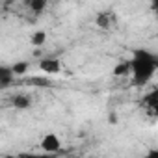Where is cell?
Segmentation results:
<instances>
[{"label":"cell","instance_id":"obj_15","mask_svg":"<svg viewBox=\"0 0 158 158\" xmlns=\"http://www.w3.org/2000/svg\"><path fill=\"white\" fill-rule=\"evenodd\" d=\"M0 132H2V128H0Z\"/></svg>","mask_w":158,"mask_h":158},{"label":"cell","instance_id":"obj_10","mask_svg":"<svg viewBox=\"0 0 158 158\" xmlns=\"http://www.w3.org/2000/svg\"><path fill=\"white\" fill-rule=\"evenodd\" d=\"M97 24H99L101 28H108V24H110V15H108V13H101V15L97 17Z\"/></svg>","mask_w":158,"mask_h":158},{"label":"cell","instance_id":"obj_4","mask_svg":"<svg viewBox=\"0 0 158 158\" xmlns=\"http://www.w3.org/2000/svg\"><path fill=\"white\" fill-rule=\"evenodd\" d=\"M13 80H15V74H13L11 67L10 65H0V89L11 86Z\"/></svg>","mask_w":158,"mask_h":158},{"label":"cell","instance_id":"obj_8","mask_svg":"<svg viewBox=\"0 0 158 158\" xmlns=\"http://www.w3.org/2000/svg\"><path fill=\"white\" fill-rule=\"evenodd\" d=\"M28 8H30L34 13H41V11H45V8H47V0H30V2H28Z\"/></svg>","mask_w":158,"mask_h":158},{"label":"cell","instance_id":"obj_5","mask_svg":"<svg viewBox=\"0 0 158 158\" xmlns=\"http://www.w3.org/2000/svg\"><path fill=\"white\" fill-rule=\"evenodd\" d=\"M11 106L17 108V110H26V108L32 106V99L26 93H17V95L11 97Z\"/></svg>","mask_w":158,"mask_h":158},{"label":"cell","instance_id":"obj_1","mask_svg":"<svg viewBox=\"0 0 158 158\" xmlns=\"http://www.w3.org/2000/svg\"><path fill=\"white\" fill-rule=\"evenodd\" d=\"M128 67L132 74V82L143 88L152 80L158 71V56L147 48H136L128 60Z\"/></svg>","mask_w":158,"mask_h":158},{"label":"cell","instance_id":"obj_14","mask_svg":"<svg viewBox=\"0 0 158 158\" xmlns=\"http://www.w3.org/2000/svg\"><path fill=\"white\" fill-rule=\"evenodd\" d=\"M48 158H54V156H48Z\"/></svg>","mask_w":158,"mask_h":158},{"label":"cell","instance_id":"obj_6","mask_svg":"<svg viewBox=\"0 0 158 158\" xmlns=\"http://www.w3.org/2000/svg\"><path fill=\"white\" fill-rule=\"evenodd\" d=\"M10 67H11V71H13L15 76H23V74H26V73L30 71V63H28V61H15V63L10 65Z\"/></svg>","mask_w":158,"mask_h":158},{"label":"cell","instance_id":"obj_3","mask_svg":"<svg viewBox=\"0 0 158 158\" xmlns=\"http://www.w3.org/2000/svg\"><path fill=\"white\" fill-rule=\"evenodd\" d=\"M39 71H43L45 74H58L61 71V60L43 58V60H39Z\"/></svg>","mask_w":158,"mask_h":158},{"label":"cell","instance_id":"obj_12","mask_svg":"<svg viewBox=\"0 0 158 158\" xmlns=\"http://www.w3.org/2000/svg\"><path fill=\"white\" fill-rule=\"evenodd\" d=\"M143 158H158V149H149Z\"/></svg>","mask_w":158,"mask_h":158},{"label":"cell","instance_id":"obj_13","mask_svg":"<svg viewBox=\"0 0 158 158\" xmlns=\"http://www.w3.org/2000/svg\"><path fill=\"white\" fill-rule=\"evenodd\" d=\"M6 158H17V156H6Z\"/></svg>","mask_w":158,"mask_h":158},{"label":"cell","instance_id":"obj_11","mask_svg":"<svg viewBox=\"0 0 158 158\" xmlns=\"http://www.w3.org/2000/svg\"><path fill=\"white\" fill-rule=\"evenodd\" d=\"M48 156H52V154H39V152H21V154H17V158H48Z\"/></svg>","mask_w":158,"mask_h":158},{"label":"cell","instance_id":"obj_2","mask_svg":"<svg viewBox=\"0 0 158 158\" xmlns=\"http://www.w3.org/2000/svg\"><path fill=\"white\" fill-rule=\"evenodd\" d=\"M39 147H41L43 154H56V152L61 151V139H60L58 134H54V132H47V134L41 138Z\"/></svg>","mask_w":158,"mask_h":158},{"label":"cell","instance_id":"obj_7","mask_svg":"<svg viewBox=\"0 0 158 158\" xmlns=\"http://www.w3.org/2000/svg\"><path fill=\"white\" fill-rule=\"evenodd\" d=\"M45 41H47V32L45 30H35L30 37V43L34 47H41V45H45Z\"/></svg>","mask_w":158,"mask_h":158},{"label":"cell","instance_id":"obj_9","mask_svg":"<svg viewBox=\"0 0 158 158\" xmlns=\"http://www.w3.org/2000/svg\"><path fill=\"white\" fill-rule=\"evenodd\" d=\"M128 73H130L128 61H123V63H119V65L114 69V74H117V76H123V74H128Z\"/></svg>","mask_w":158,"mask_h":158}]
</instances>
